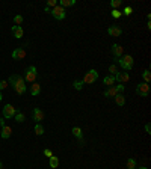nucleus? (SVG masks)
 <instances>
[{
  "instance_id": "obj_1",
  "label": "nucleus",
  "mask_w": 151,
  "mask_h": 169,
  "mask_svg": "<svg viewBox=\"0 0 151 169\" xmlns=\"http://www.w3.org/2000/svg\"><path fill=\"white\" fill-rule=\"evenodd\" d=\"M8 83H9V85L14 88V91H15L17 94L23 95V94L26 92V83H24V79H23L21 76H18V74H14V76H11Z\"/></svg>"
},
{
  "instance_id": "obj_2",
  "label": "nucleus",
  "mask_w": 151,
  "mask_h": 169,
  "mask_svg": "<svg viewBox=\"0 0 151 169\" xmlns=\"http://www.w3.org/2000/svg\"><path fill=\"white\" fill-rule=\"evenodd\" d=\"M115 62H118L124 71H130V70L133 68L134 59H133V56H130V55H125V56H121L119 59H116Z\"/></svg>"
},
{
  "instance_id": "obj_3",
  "label": "nucleus",
  "mask_w": 151,
  "mask_h": 169,
  "mask_svg": "<svg viewBox=\"0 0 151 169\" xmlns=\"http://www.w3.org/2000/svg\"><path fill=\"white\" fill-rule=\"evenodd\" d=\"M24 80L29 82V83H35L36 82V68L33 65L27 67V70L24 73Z\"/></svg>"
},
{
  "instance_id": "obj_4",
  "label": "nucleus",
  "mask_w": 151,
  "mask_h": 169,
  "mask_svg": "<svg viewBox=\"0 0 151 169\" xmlns=\"http://www.w3.org/2000/svg\"><path fill=\"white\" fill-rule=\"evenodd\" d=\"M98 79V73L95 71V70H89L85 76H83V85H91V83H94L95 80Z\"/></svg>"
},
{
  "instance_id": "obj_5",
  "label": "nucleus",
  "mask_w": 151,
  "mask_h": 169,
  "mask_svg": "<svg viewBox=\"0 0 151 169\" xmlns=\"http://www.w3.org/2000/svg\"><path fill=\"white\" fill-rule=\"evenodd\" d=\"M15 113H17V109H15L12 104H6V106L3 107V118H5V119H11V118H14Z\"/></svg>"
},
{
  "instance_id": "obj_6",
  "label": "nucleus",
  "mask_w": 151,
  "mask_h": 169,
  "mask_svg": "<svg viewBox=\"0 0 151 169\" xmlns=\"http://www.w3.org/2000/svg\"><path fill=\"white\" fill-rule=\"evenodd\" d=\"M50 14H52L56 20H64V18H65V9H64L62 6H59V5L55 6V8L50 11Z\"/></svg>"
},
{
  "instance_id": "obj_7",
  "label": "nucleus",
  "mask_w": 151,
  "mask_h": 169,
  "mask_svg": "<svg viewBox=\"0 0 151 169\" xmlns=\"http://www.w3.org/2000/svg\"><path fill=\"white\" fill-rule=\"evenodd\" d=\"M136 94L140 95V97H146V95L149 94V86H148V83H139V85L136 86Z\"/></svg>"
},
{
  "instance_id": "obj_8",
  "label": "nucleus",
  "mask_w": 151,
  "mask_h": 169,
  "mask_svg": "<svg viewBox=\"0 0 151 169\" xmlns=\"http://www.w3.org/2000/svg\"><path fill=\"white\" fill-rule=\"evenodd\" d=\"M32 118H33V121H36V124H38V122H41V121H44V118H46V115H44V112H42L41 109H38V107H35V109H33V112H32Z\"/></svg>"
},
{
  "instance_id": "obj_9",
  "label": "nucleus",
  "mask_w": 151,
  "mask_h": 169,
  "mask_svg": "<svg viewBox=\"0 0 151 169\" xmlns=\"http://www.w3.org/2000/svg\"><path fill=\"white\" fill-rule=\"evenodd\" d=\"M112 53H113V61H116V59H119V58L122 56L124 49H122L121 45H118V44H113V45H112Z\"/></svg>"
},
{
  "instance_id": "obj_10",
  "label": "nucleus",
  "mask_w": 151,
  "mask_h": 169,
  "mask_svg": "<svg viewBox=\"0 0 151 169\" xmlns=\"http://www.w3.org/2000/svg\"><path fill=\"white\" fill-rule=\"evenodd\" d=\"M26 58V50L24 49H15L14 52H12V59H15V61H21V59H24Z\"/></svg>"
},
{
  "instance_id": "obj_11",
  "label": "nucleus",
  "mask_w": 151,
  "mask_h": 169,
  "mask_svg": "<svg viewBox=\"0 0 151 169\" xmlns=\"http://www.w3.org/2000/svg\"><path fill=\"white\" fill-rule=\"evenodd\" d=\"M113 77H115V82H119V83H125V82L130 80L128 73H116Z\"/></svg>"
},
{
  "instance_id": "obj_12",
  "label": "nucleus",
  "mask_w": 151,
  "mask_h": 169,
  "mask_svg": "<svg viewBox=\"0 0 151 169\" xmlns=\"http://www.w3.org/2000/svg\"><path fill=\"white\" fill-rule=\"evenodd\" d=\"M107 33H109V36H119L122 33V30H121V27H118V26L113 24V26H109Z\"/></svg>"
},
{
  "instance_id": "obj_13",
  "label": "nucleus",
  "mask_w": 151,
  "mask_h": 169,
  "mask_svg": "<svg viewBox=\"0 0 151 169\" xmlns=\"http://www.w3.org/2000/svg\"><path fill=\"white\" fill-rule=\"evenodd\" d=\"M116 94H118V91H116L115 86H110V88H107V89L104 91V97H106V98H115Z\"/></svg>"
},
{
  "instance_id": "obj_14",
  "label": "nucleus",
  "mask_w": 151,
  "mask_h": 169,
  "mask_svg": "<svg viewBox=\"0 0 151 169\" xmlns=\"http://www.w3.org/2000/svg\"><path fill=\"white\" fill-rule=\"evenodd\" d=\"M11 134H12V128H11V127H8V125L2 127V137H3V139H9Z\"/></svg>"
},
{
  "instance_id": "obj_15",
  "label": "nucleus",
  "mask_w": 151,
  "mask_h": 169,
  "mask_svg": "<svg viewBox=\"0 0 151 169\" xmlns=\"http://www.w3.org/2000/svg\"><path fill=\"white\" fill-rule=\"evenodd\" d=\"M23 33H24V32H23L21 26H14V27H12V35H14L15 38H18V39H20V38L23 36Z\"/></svg>"
},
{
  "instance_id": "obj_16",
  "label": "nucleus",
  "mask_w": 151,
  "mask_h": 169,
  "mask_svg": "<svg viewBox=\"0 0 151 169\" xmlns=\"http://www.w3.org/2000/svg\"><path fill=\"white\" fill-rule=\"evenodd\" d=\"M103 83H104L107 88L115 86V77H113V76H106V77L103 79Z\"/></svg>"
},
{
  "instance_id": "obj_17",
  "label": "nucleus",
  "mask_w": 151,
  "mask_h": 169,
  "mask_svg": "<svg viewBox=\"0 0 151 169\" xmlns=\"http://www.w3.org/2000/svg\"><path fill=\"white\" fill-rule=\"evenodd\" d=\"M39 92H41V86H39V83H36V82L32 83V86H30V94L35 97V95H38Z\"/></svg>"
},
{
  "instance_id": "obj_18",
  "label": "nucleus",
  "mask_w": 151,
  "mask_h": 169,
  "mask_svg": "<svg viewBox=\"0 0 151 169\" xmlns=\"http://www.w3.org/2000/svg\"><path fill=\"white\" fill-rule=\"evenodd\" d=\"M115 103H116L118 106H124V104H125V97H124L122 94H116V95H115Z\"/></svg>"
},
{
  "instance_id": "obj_19",
  "label": "nucleus",
  "mask_w": 151,
  "mask_h": 169,
  "mask_svg": "<svg viewBox=\"0 0 151 169\" xmlns=\"http://www.w3.org/2000/svg\"><path fill=\"white\" fill-rule=\"evenodd\" d=\"M74 5H76V0H61V3H59V6H62L64 9L67 6H74Z\"/></svg>"
},
{
  "instance_id": "obj_20",
  "label": "nucleus",
  "mask_w": 151,
  "mask_h": 169,
  "mask_svg": "<svg viewBox=\"0 0 151 169\" xmlns=\"http://www.w3.org/2000/svg\"><path fill=\"white\" fill-rule=\"evenodd\" d=\"M71 133H73V134H74L77 139H80V140H82V137H83V133H82V128H80V127H74V128L71 130Z\"/></svg>"
},
{
  "instance_id": "obj_21",
  "label": "nucleus",
  "mask_w": 151,
  "mask_h": 169,
  "mask_svg": "<svg viewBox=\"0 0 151 169\" xmlns=\"http://www.w3.org/2000/svg\"><path fill=\"white\" fill-rule=\"evenodd\" d=\"M58 166H59V158H58L56 155H52V157H50V167L56 169Z\"/></svg>"
},
{
  "instance_id": "obj_22",
  "label": "nucleus",
  "mask_w": 151,
  "mask_h": 169,
  "mask_svg": "<svg viewBox=\"0 0 151 169\" xmlns=\"http://www.w3.org/2000/svg\"><path fill=\"white\" fill-rule=\"evenodd\" d=\"M35 133H36L38 136H42V134H44V127L41 125V122H38V124L35 125Z\"/></svg>"
},
{
  "instance_id": "obj_23",
  "label": "nucleus",
  "mask_w": 151,
  "mask_h": 169,
  "mask_svg": "<svg viewBox=\"0 0 151 169\" xmlns=\"http://www.w3.org/2000/svg\"><path fill=\"white\" fill-rule=\"evenodd\" d=\"M14 118H15V121H17V122H24V119H26V116H24V113H21V112H20V113L17 112Z\"/></svg>"
},
{
  "instance_id": "obj_24",
  "label": "nucleus",
  "mask_w": 151,
  "mask_h": 169,
  "mask_svg": "<svg viewBox=\"0 0 151 169\" xmlns=\"http://www.w3.org/2000/svg\"><path fill=\"white\" fill-rule=\"evenodd\" d=\"M127 169H136V160L134 158H128L127 160Z\"/></svg>"
},
{
  "instance_id": "obj_25",
  "label": "nucleus",
  "mask_w": 151,
  "mask_h": 169,
  "mask_svg": "<svg viewBox=\"0 0 151 169\" xmlns=\"http://www.w3.org/2000/svg\"><path fill=\"white\" fill-rule=\"evenodd\" d=\"M109 73H110L109 76H115V74L118 73V67H116L115 64H112V65L109 67Z\"/></svg>"
},
{
  "instance_id": "obj_26",
  "label": "nucleus",
  "mask_w": 151,
  "mask_h": 169,
  "mask_svg": "<svg viewBox=\"0 0 151 169\" xmlns=\"http://www.w3.org/2000/svg\"><path fill=\"white\" fill-rule=\"evenodd\" d=\"M142 76H143V80H145L143 83H148V82H149V79H151V73H149V70H145Z\"/></svg>"
},
{
  "instance_id": "obj_27",
  "label": "nucleus",
  "mask_w": 151,
  "mask_h": 169,
  "mask_svg": "<svg viewBox=\"0 0 151 169\" xmlns=\"http://www.w3.org/2000/svg\"><path fill=\"white\" fill-rule=\"evenodd\" d=\"M121 3H122L121 0H112V2H110V6H112L113 9H118V8L121 6Z\"/></svg>"
},
{
  "instance_id": "obj_28",
  "label": "nucleus",
  "mask_w": 151,
  "mask_h": 169,
  "mask_svg": "<svg viewBox=\"0 0 151 169\" xmlns=\"http://www.w3.org/2000/svg\"><path fill=\"white\" fill-rule=\"evenodd\" d=\"M14 21H15V26H21L23 17H21V15H15V17H14Z\"/></svg>"
},
{
  "instance_id": "obj_29",
  "label": "nucleus",
  "mask_w": 151,
  "mask_h": 169,
  "mask_svg": "<svg viewBox=\"0 0 151 169\" xmlns=\"http://www.w3.org/2000/svg\"><path fill=\"white\" fill-rule=\"evenodd\" d=\"M73 85H74V88H76L77 91H80V89L83 88V82H82V80H76Z\"/></svg>"
},
{
  "instance_id": "obj_30",
  "label": "nucleus",
  "mask_w": 151,
  "mask_h": 169,
  "mask_svg": "<svg viewBox=\"0 0 151 169\" xmlns=\"http://www.w3.org/2000/svg\"><path fill=\"white\" fill-rule=\"evenodd\" d=\"M121 15H122V12H121L119 9H113V11H112V17H113V18H119Z\"/></svg>"
},
{
  "instance_id": "obj_31",
  "label": "nucleus",
  "mask_w": 151,
  "mask_h": 169,
  "mask_svg": "<svg viewBox=\"0 0 151 169\" xmlns=\"http://www.w3.org/2000/svg\"><path fill=\"white\" fill-rule=\"evenodd\" d=\"M8 85H9L8 80H2V82H0V92H2L5 88H8Z\"/></svg>"
},
{
  "instance_id": "obj_32",
  "label": "nucleus",
  "mask_w": 151,
  "mask_h": 169,
  "mask_svg": "<svg viewBox=\"0 0 151 169\" xmlns=\"http://www.w3.org/2000/svg\"><path fill=\"white\" fill-rule=\"evenodd\" d=\"M55 6H58L56 0H49V2H47V8H55Z\"/></svg>"
},
{
  "instance_id": "obj_33",
  "label": "nucleus",
  "mask_w": 151,
  "mask_h": 169,
  "mask_svg": "<svg viewBox=\"0 0 151 169\" xmlns=\"http://www.w3.org/2000/svg\"><path fill=\"white\" fill-rule=\"evenodd\" d=\"M124 14H125V15H131V14H133V9H131L130 6H125V8H124Z\"/></svg>"
},
{
  "instance_id": "obj_34",
  "label": "nucleus",
  "mask_w": 151,
  "mask_h": 169,
  "mask_svg": "<svg viewBox=\"0 0 151 169\" xmlns=\"http://www.w3.org/2000/svg\"><path fill=\"white\" fill-rule=\"evenodd\" d=\"M44 155H47V157L50 158V157L53 155V152H52V149H47V148H46V149H44Z\"/></svg>"
},
{
  "instance_id": "obj_35",
  "label": "nucleus",
  "mask_w": 151,
  "mask_h": 169,
  "mask_svg": "<svg viewBox=\"0 0 151 169\" xmlns=\"http://www.w3.org/2000/svg\"><path fill=\"white\" fill-rule=\"evenodd\" d=\"M116 88V91H118V94H121V92H124V85H118V86H115Z\"/></svg>"
},
{
  "instance_id": "obj_36",
  "label": "nucleus",
  "mask_w": 151,
  "mask_h": 169,
  "mask_svg": "<svg viewBox=\"0 0 151 169\" xmlns=\"http://www.w3.org/2000/svg\"><path fill=\"white\" fill-rule=\"evenodd\" d=\"M145 131H146L148 134L151 133V125H149V124H145Z\"/></svg>"
},
{
  "instance_id": "obj_37",
  "label": "nucleus",
  "mask_w": 151,
  "mask_h": 169,
  "mask_svg": "<svg viewBox=\"0 0 151 169\" xmlns=\"http://www.w3.org/2000/svg\"><path fill=\"white\" fill-rule=\"evenodd\" d=\"M0 127H5V118H0Z\"/></svg>"
},
{
  "instance_id": "obj_38",
  "label": "nucleus",
  "mask_w": 151,
  "mask_h": 169,
  "mask_svg": "<svg viewBox=\"0 0 151 169\" xmlns=\"http://www.w3.org/2000/svg\"><path fill=\"white\" fill-rule=\"evenodd\" d=\"M136 169H148V167H145V166H140V167H136Z\"/></svg>"
},
{
  "instance_id": "obj_39",
  "label": "nucleus",
  "mask_w": 151,
  "mask_h": 169,
  "mask_svg": "<svg viewBox=\"0 0 151 169\" xmlns=\"http://www.w3.org/2000/svg\"><path fill=\"white\" fill-rule=\"evenodd\" d=\"M0 169H3V163L2 161H0Z\"/></svg>"
},
{
  "instance_id": "obj_40",
  "label": "nucleus",
  "mask_w": 151,
  "mask_h": 169,
  "mask_svg": "<svg viewBox=\"0 0 151 169\" xmlns=\"http://www.w3.org/2000/svg\"><path fill=\"white\" fill-rule=\"evenodd\" d=\"M2 98H3V95H2V92H0V101H2Z\"/></svg>"
}]
</instances>
